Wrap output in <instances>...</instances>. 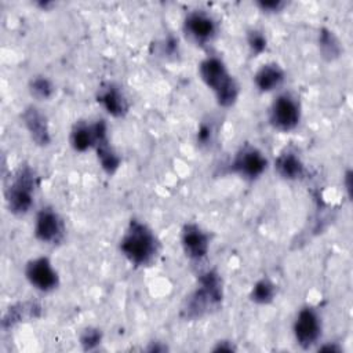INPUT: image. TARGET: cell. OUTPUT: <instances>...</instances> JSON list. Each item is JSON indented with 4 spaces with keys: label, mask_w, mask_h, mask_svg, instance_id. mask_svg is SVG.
I'll return each mask as SVG.
<instances>
[{
    "label": "cell",
    "mask_w": 353,
    "mask_h": 353,
    "mask_svg": "<svg viewBox=\"0 0 353 353\" xmlns=\"http://www.w3.org/2000/svg\"><path fill=\"white\" fill-rule=\"evenodd\" d=\"M22 123L30 135V139L37 146H48L51 143V134L46 114L36 106L30 105L22 112Z\"/></svg>",
    "instance_id": "13"
},
{
    "label": "cell",
    "mask_w": 353,
    "mask_h": 353,
    "mask_svg": "<svg viewBox=\"0 0 353 353\" xmlns=\"http://www.w3.org/2000/svg\"><path fill=\"white\" fill-rule=\"evenodd\" d=\"M97 101L113 117H124L130 109L123 90L114 83L102 84L98 90Z\"/></svg>",
    "instance_id": "14"
},
{
    "label": "cell",
    "mask_w": 353,
    "mask_h": 353,
    "mask_svg": "<svg viewBox=\"0 0 353 353\" xmlns=\"http://www.w3.org/2000/svg\"><path fill=\"white\" fill-rule=\"evenodd\" d=\"M183 32L196 46H207L216 37L218 23L208 11L193 10L183 19Z\"/></svg>",
    "instance_id": "6"
},
{
    "label": "cell",
    "mask_w": 353,
    "mask_h": 353,
    "mask_svg": "<svg viewBox=\"0 0 353 353\" xmlns=\"http://www.w3.org/2000/svg\"><path fill=\"white\" fill-rule=\"evenodd\" d=\"M285 73L283 68L276 62L263 63L254 74V84L261 92H272L281 87Z\"/></svg>",
    "instance_id": "16"
},
{
    "label": "cell",
    "mask_w": 353,
    "mask_h": 353,
    "mask_svg": "<svg viewBox=\"0 0 353 353\" xmlns=\"http://www.w3.org/2000/svg\"><path fill=\"white\" fill-rule=\"evenodd\" d=\"M29 92L37 101H48L54 95L55 87L48 77L37 74L29 81Z\"/></svg>",
    "instance_id": "21"
},
{
    "label": "cell",
    "mask_w": 353,
    "mask_h": 353,
    "mask_svg": "<svg viewBox=\"0 0 353 353\" xmlns=\"http://www.w3.org/2000/svg\"><path fill=\"white\" fill-rule=\"evenodd\" d=\"M120 252L135 266H148L159 255L160 243L154 232L138 219H131L119 243Z\"/></svg>",
    "instance_id": "1"
},
{
    "label": "cell",
    "mask_w": 353,
    "mask_h": 353,
    "mask_svg": "<svg viewBox=\"0 0 353 353\" xmlns=\"http://www.w3.org/2000/svg\"><path fill=\"white\" fill-rule=\"evenodd\" d=\"M34 237L44 244H58L65 236V223L55 208L41 207L34 219Z\"/></svg>",
    "instance_id": "9"
},
{
    "label": "cell",
    "mask_w": 353,
    "mask_h": 353,
    "mask_svg": "<svg viewBox=\"0 0 353 353\" xmlns=\"http://www.w3.org/2000/svg\"><path fill=\"white\" fill-rule=\"evenodd\" d=\"M274 168H276V172L283 179H287V181H298L303 178L306 174V167L301 156L291 149H285L277 156L274 161Z\"/></svg>",
    "instance_id": "15"
},
{
    "label": "cell",
    "mask_w": 353,
    "mask_h": 353,
    "mask_svg": "<svg viewBox=\"0 0 353 353\" xmlns=\"http://www.w3.org/2000/svg\"><path fill=\"white\" fill-rule=\"evenodd\" d=\"M276 296V285L269 279L258 280L250 292V299L258 305H268Z\"/></svg>",
    "instance_id": "20"
},
{
    "label": "cell",
    "mask_w": 353,
    "mask_h": 353,
    "mask_svg": "<svg viewBox=\"0 0 353 353\" xmlns=\"http://www.w3.org/2000/svg\"><path fill=\"white\" fill-rule=\"evenodd\" d=\"M102 341V334L98 328L88 327L85 328L80 335V343L84 350H92L95 349Z\"/></svg>",
    "instance_id": "23"
},
{
    "label": "cell",
    "mask_w": 353,
    "mask_h": 353,
    "mask_svg": "<svg viewBox=\"0 0 353 353\" xmlns=\"http://www.w3.org/2000/svg\"><path fill=\"white\" fill-rule=\"evenodd\" d=\"M95 127H97V138L92 149L97 152V157L102 170L106 174L112 175L120 167V163H121L120 156L116 153V150L110 145V141L108 137V125L105 120H97Z\"/></svg>",
    "instance_id": "12"
},
{
    "label": "cell",
    "mask_w": 353,
    "mask_h": 353,
    "mask_svg": "<svg viewBox=\"0 0 353 353\" xmlns=\"http://www.w3.org/2000/svg\"><path fill=\"white\" fill-rule=\"evenodd\" d=\"M294 336L296 343L303 347L309 349L310 346L316 345L321 336V317L316 309L312 306L302 307L295 317L294 321Z\"/></svg>",
    "instance_id": "8"
},
{
    "label": "cell",
    "mask_w": 353,
    "mask_h": 353,
    "mask_svg": "<svg viewBox=\"0 0 353 353\" xmlns=\"http://www.w3.org/2000/svg\"><path fill=\"white\" fill-rule=\"evenodd\" d=\"M212 138H214L212 123H205V121L201 123L197 130V134H196L197 143L200 146H208L212 142Z\"/></svg>",
    "instance_id": "24"
},
{
    "label": "cell",
    "mask_w": 353,
    "mask_h": 353,
    "mask_svg": "<svg viewBox=\"0 0 353 353\" xmlns=\"http://www.w3.org/2000/svg\"><path fill=\"white\" fill-rule=\"evenodd\" d=\"M268 168V159L265 157L263 152L252 145L241 146L232 163L230 170L232 172L237 174L240 178L245 181H255L258 179Z\"/></svg>",
    "instance_id": "7"
},
{
    "label": "cell",
    "mask_w": 353,
    "mask_h": 353,
    "mask_svg": "<svg viewBox=\"0 0 353 353\" xmlns=\"http://www.w3.org/2000/svg\"><path fill=\"white\" fill-rule=\"evenodd\" d=\"M37 188V175L29 165H21L10 178L6 188V201L10 212L25 215L30 211Z\"/></svg>",
    "instance_id": "4"
},
{
    "label": "cell",
    "mask_w": 353,
    "mask_h": 353,
    "mask_svg": "<svg viewBox=\"0 0 353 353\" xmlns=\"http://www.w3.org/2000/svg\"><path fill=\"white\" fill-rule=\"evenodd\" d=\"M302 117V108L291 92L279 94L269 109V123L281 132H290L298 127Z\"/></svg>",
    "instance_id": "5"
},
{
    "label": "cell",
    "mask_w": 353,
    "mask_h": 353,
    "mask_svg": "<svg viewBox=\"0 0 353 353\" xmlns=\"http://www.w3.org/2000/svg\"><path fill=\"white\" fill-rule=\"evenodd\" d=\"M25 277L40 292H51L59 285L58 272L47 256L30 259L25 266Z\"/></svg>",
    "instance_id": "10"
},
{
    "label": "cell",
    "mask_w": 353,
    "mask_h": 353,
    "mask_svg": "<svg viewBox=\"0 0 353 353\" xmlns=\"http://www.w3.org/2000/svg\"><path fill=\"white\" fill-rule=\"evenodd\" d=\"M199 74L203 83L214 92L219 106L230 108L236 103L240 94L239 83L219 57H205L199 65Z\"/></svg>",
    "instance_id": "2"
},
{
    "label": "cell",
    "mask_w": 353,
    "mask_h": 353,
    "mask_svg": "<svg viewBox=\"0 0 353 353\" xmlns=\"http://www.w3.org/2000/svg\"><path fill=\"white\" fill-rule=\"evenodd\" d=\"M247 46H248L251 54L256 57L266 50V46H268L266 36L259 29H251L247 33Z\"/></svg>",
    "instance_id": "22"
},
{
    "label": "cell",
    "mask_w": 353,
    "mask_h": 353,
    "mask_svg": "<svg viewBox=\"0 0 353 353\" xmlns=\"http://www.w3.org/2000/svg\"><path fill=\"white\" fill-rule=\"evenodd\" d=\"M350 179H352V172L350 171H347L346 172V175H345V186H346V190H347V196L350 197V186H352V183H350Z\"/></svg>",
    "instance_id": "26"
},
{
    "label": "cell",
    "mask_w": 353,
    "mask_h": 353,
    "mask_svg": "<svg viewBox=\"0 0 353 353\" xmlns=\"http://www.w3.org/2000/svg\"><path fill=\"white\" fill-rule=\"evenodd\" d=\"M39 310H40V306L34 302H23V303H17L11 306L3 317V328H10L17 323L22 321L23 319L37 317L39 313L36 312Z\"/></svg>",
    "instance_id": "18"
},
{
    "label": "cell",
    "mask_w": 353,
    "mask_h": 353,
    "mask_svg": "<svg viewBox=\"0 0 353 353\" xmlns=\"http://www.w3.org/2000/svg\"><path fill=\"white\" fill-rule=\"evenodd\" d=\"M258 7L263 11V12H279L283 7L284 3L279 1V0H272V1H259Z\"/></svg>",
    "instance_id": "25"
},
{
    "label": "cell",
    "mask_w": 353,
    "mask_h": 353,
    "mask_svg": "<svg viewBox=\"0 0 353 353\" xmlns=\"http://www.w3.org/2000/svg\"><path fill=\"white\" fill-rule=\"evenodd\" d=\"M181 245L186 258L200 262L210 251V236L197 223H186L181 232Z\"/></svg>",
    "instance_id": "11"
},
{
    "label": "cell",
    "mask_w": 353,
    "mask_h": 353,
    "mask_svg": "<svg viewBox=\"0 0 353 353\" xmlns=\"http://www.w3.org/2000/svg\"><path fill=\"white\" fill-rule=\"evenodd\" d=\"M95 138H97L95 123L90 124L85 121H77L70 131L69 142L76 152L83 153L94 148Z\"/></svg>",
    "instance_id": "17"
},
{
    "label": "cell",
    "mask_w": 353,
    "mask_h": 353,
    "mask_svg": "<svg viewBox=\"0 0 353 353\" xmlns=\"http://www.w3.org/2000/svg\"><path fill=\"white\" fill-rule=\"evenodd\" d=\"M223 299L222 280L215 270H205L199 276V285L188 296L182 316L189 320L200 319L218 309Z\"/></svg>",
    "instance_id": "3"
},
{
    "label": "cell",
    "mask_w": 353,
    "mask_h": 353,
    "mask_svg": "<svg viewBox=\"0 0 353 353\" xmlns=\"http://www.w3.org/2000/svg\"><path fill=\"white\" fill-rule=\"evenodd\" d=\"M319 48L321 57L327 61L336 59L341 55V43L332 30L323 28L319 32Z\"/></svg>",
    "instance_id": "19"
}]
</instances>
